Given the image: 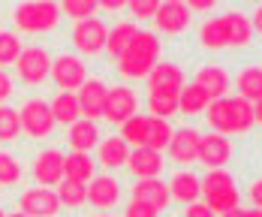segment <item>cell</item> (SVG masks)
<instances>
[{
	"label": "cell",
	"instance_id": "cell-43",
	"mask_svg": "<svg viewBox=\"0 0 262 217\" xmlns=\"http://www.w3.org/2000/svg\"><path fill=\"white\" fill-rule=\"evenodd\" d=\"M247 196H250L253 208H259V211H262V181H253V184H250V190H247Z\"/></svg>",
	"mask_w": 262,
	"mask_h": 217
},
{
	"label": "cell",
	"instance_id": "cell-31",
	"mask_svg": "<svg viewBox=\"0 0 262 217\" xmlns=\"http://www.w3.org/2000/svg\"><path fill=\"white\" fill-rule=\"evenodd\" d=\"M208 103L211 97L199 84H184V91L178 94V112H184V115H199L208 108Z\"/></svg>",
	"mask_w": 262,
	"mask_h": 217
},
{
	"label": "cell",
	"instance_id": "cell-41",
	"mask_svg": "<svg viewBox=\"0 0 262 217\" xmlns=\"http://www.w3.org/2000/svg\"><path fill=\"white\" fill-rule=\"evenodd\" d=\"M184 217H217V214L211 211V208L205 205V202H199V199H196V202H190V205H187Z\"/></svg>",
	"mask_w": 262,
	"mask_h": 217
},
{
	"label": "cell",
	"instance_id": "cell-12",
	"mask_svg": "<svg viewBox=\"0 0 262 217\" xmlns=\"http://www.w3.org/2000/svg\"><path fill=\"white\" fill-rule=\"evenodd\" d=\"M169 157L178 166H190L199 160V133L193 127H181L169 139Z\"/></svg>",
	"mask_w": 262,
	"mask_h": 217
},
{
	"label": "cell",
	"instance_id": "cell-49",
	"mask_svg": "<svg viewBox=\"0 0 262 217\" xmlns=\"http://www.w3.org/2000/svg\"><path fill=\"white\" fill-rule=\"evenodd\" d=\"M244 217H262L259 208H253V211H244Z\"/></svg>",
	"mask_w": 262,
	"mask_h": 217
},
{
	"label": "cell",
	"instance_id": "cell-48",
	"mask_svg": "<svg viewBox=\"0 0 262 217\" xmlns=\"http://www.w3.org/2000/svg\"><path fill=\"white\" fill-rule=\"evenodd\" d=\"M220 217H244V211L241 208H232V211H223Z\"/></svg>",
	"mask_w": 262,
	"mask_h": 217
},
{
	"label": "cell",
	"instance_id": "cell-25",
	"mask_svg": "<svg viewBox=\"0 0 262 217\" xmlns=\"http://www.w3.org/2000/svg\"><path fill=\"white\" fill-rule=\"evenodd\" d=\"M199 42L208 49V52H220V49H226L229 46V27H226V15H217V18H211L202 25L199 30Z\"/></svg>",
	"mask_w": 262,
	"mask_h": 217
},
{
	"label": "cell",
	"instance_id": "cell-6",
	"mask_svg": "<svg viewBox=\"0 0 262 217\" xmlns=\"http://www.w3.org/2000/svg\"><path fill=\"white\" fill-rule=\"evenodd\" d=\"M18 118H21V133H27L30 139H46L54 130L52 108L42 100H27L18 112Z\"/></svg>",
	"mask_w": 262,
	"mask_h": 217
},
{
	"label": "cell",
	"instance_id": "cell-42",
	"mask_svg": "<svg viewBox=\"0 0 262 217\" xmlns=\"http://www.w3.org/2000/svg\"><path fill=\"white\" fill-rule=\"evenodd\" d=\"M217 6V0H187V9L190 12H208Z\"/></svg>",
	"mask_w": 262,
	"mask_h": 217
},
{
	"label": "cell",
	"instance_id": "cell-46",
	"mask_svg": "<svg viewBox=\"0 0 262 217\" xmlns=\"http://www.w3.org/2000/svg\"><path fill=\"white\" fill-rule=\"evenodd\" d=\"M250 25H253V33H262V6L256 9V15L250 18Z\"/></svg>",
	"mask_w": 262,
	"mask_h": 217
},
{
	"label": "cell",
	"instance_id": "cell-14",
	"mask_svg": "<svg viewBox=\"0 0 262 217\" xmlns=\"http://www.w3.org/2000/svg\"><path fill=\"white\" fill-rule=\"evenodd\" d=\"M105 94H108V88H105L100 79H88V81L79 88L76 100H79V108H81V115H84L88 121H97V118H103Z\"/></svg>",
	"mask_w": 262,
	"mask_h": 217
},
{
	"label": "cell",
	"instance_id": "cell-32",
	"mask_svg": "<svg viewBox=\"0 0 262 217\" xmlns=\"http://www.w3.org/2000/svg\"><path fill=\"white\" fill-rule=\"evenodd\" d=\"M57 199H60V205H67V208H79L88 202V184H79V181H60L57 184Z\"/></svg>",
	"mask_w": 262,
	"mask_h": 217
},
{
	"label": "cell",
	"instance_id": "cell-34",
	"mask_svg": "<svg viewBox=\"0 0 262 217\" xmlns=\"http://www.w3.org/2000/svg\"><path fill=\"white\" fill-rule=\"evenodd\" d=\"M21 136V118L9 106H0V142H12Z\"/></svg>",
	"mask_w": 262,
	"mask_h": 217
},
{
	"label": "cell",
	"instance_id": "cell-53",
	"mask_svg": "<svg viewBox=\"0 0 262 217\" xmlns=\"http://www.w3.org/2000/svg\"><path fill=\"white\" fill-rule=\"evenodd\" d=\"M253 3H256V0H253Z\"/></svg>",
	"mask_w": 262,
	"mask_h": 217
},
{
	"label": "cell",
	"instance_id": "cell-13",
	"mask_svg": "<svg viewBox=\"0 0 262 217\" xmlns=\"http://www.w3.org/2000/svg\"><path fill=\"white\" fill-rule=\"evenodd\" d=\"M33 178H36V184H42V187L60 184V181H63V151H57V148L42 151V154L33 160Z\"/></svg>",
	"mask_w": 262,
	"mask_h": 217
},
{
	"label": "cell",
	"instance_id": "cell-1",
	"mask_svg": "<svg viewBox=\"0 0 262 217\" xmlns=\"http://www.w3.org/2000/svg\"><path fill=\"white\" fill-rule=\"evenodd\" d=\"M160 60V39L151 30H139L136 39L124 49V54L118 57V73L127 81L148 79V73L154 70V63Z\"/></svg>",
	"mask_w": 262,
	"mask_h": 217
},
{
	"label": "cell",
	"instance_id": "cell-17",
	"mask_svg": "<svg viewBox=\"0 0 262 217\" xmlns=\"http://www.w3.org/2000/svg\"><path fill=\"white\" fill-rule=\"evenodd\" d=\"M121 199V184L112 175H94L88 181V202L97 208H115Z\"/></svg>",
	"mask_w": 262,
	"mask_h": 217
},
{
	"label": "cell",
	"instance_id": "cell-27",
	"mask_svg": "<svg viewBox=\"0 0 262 217\" xmlns=\"http://www.w3.org/2000/svg\"><path fill=\"white\" fill-rule=\"evenodd\" d=\"M235 88L238 97H244L247 103L262 100V67H244L235 76Z\"/></svg>",
	"mask_w": 262,
	"mask_h": 217
},
{
	"label": "cell",
	"instance_id": "cell-2",
	"mask_svg": "<svg viewBox=\"0 0 262 217\" xmlns=\"http://www.w3.org/2000/svg\"><path fill=\"white\" fill-rule=\"evenodd\" d=\"M202 184V199L214 214H223V211H232L238 208V187H235V178L226 172V169H211L205 178H199Z\"/></svg>",
	"mask_w": 262,
	"mask_h": 217
},
{
	"label": "cell",
	"instance_id": "cell-47",
	"mask_svg": "<svg viewBox=\"0 0 262 217\" xmlns=\"http://www.w3.org/2000/svg\"><path fill=\"white\" fill-rule=\"evenodd\" d=\"M253 118L262 124V100H256V103H253Z\"/></svg>",
	"mask_w": 262,
	"mask_h": 217
},
{
	"label": "cell",
	"instance_id": "cell-28",
	"mask_svg": "<svg viewBox=\"0 0 262 217\" xmlns=\"http://www.w3.org/2000/svg\"><path fill=\"white\" fill-rule=\"evenodd\" d=\"M136 33H139V27L133 25V21H121V25L112 27L108 36H105V52H108V57L118 60V57L124 54V49L136 39Z\"/></svg>",
	"mask_w": 262,
	"mask_h": 217
},
{
	"label": "cell",
	"instance_id": "cell-44",
	"mask_svg": "<svg viewBox=\"0 0 262 217\" xmlns=\"http://www.w3.org/2000/svg\"><path fill=\"white\" fill-rule=\"evenodd\" d=\"M9 94H12V79L0 70V103H3V100H9Z\"/></svg>",
	"mask_w": 262,
	"mask_h": 217
},
{
	"label": "cell",
	"instance_id": "cell-36",
	"mask_svg": "<svg viewBox=\"0 0 262 217\" xmlns=\"http://www.w3.org/2000/svg\"><path fill=\"white\" fill-rule=\"evenodd\" d=\"M148 108H151V118H172L178 112V97H166V94H151L148 97Z\"/></svg>",
	"mask_w": 262,
	"mask_h": 217
},
{
	"label": "cell",
	"instance_id": "cell-9",
	"mask_svg": "<svg viewBox=\"0 0 262 217\" xmlns=\"http://www.w3.org/2000/svg\"><path fill=\"white\" fill-rule=\"evenodd\" d=\"M21 211L27 217H54L60 211V199H57V190L52 187H30L21 193Z\"/></svg>",
	"mask_w": 262,
	"mask_h": 217
},
{
	"label": "cell",
	"instance_id": "cell-20",
	"mask_svg": "<svg viewBox=\"0 0 262 217\" xmlns=\"http://www.w3.org/2000/svg\"><path fill=\"white\" fill-rule=\"evenodd\" d=\"M193 84H199L211 100H220V97H226V91H229V73H226L223 67L211 63V67H202V70L196 73V81H193Z\"/></svg>",
	"mask_w": 262,
	"mask_h": 217
},
{
	"label": "cell",
	"instance_id": "cell-35",
	"mask_svg": "<svg viewBox=\"0 0 262 217\" xmlns=\"http://www.w3.org/2000/svg\"><path fill=\"white\" fill-rule=\"evenodd\" d=\"M21 39H18V33H9V30H0V67H9V63H15L18 60V54H21Z\"/></svg>",
	"mask_w": 262,
	"mask_h": 217
},
{
	"label": "cell",
	"instance_id": "cell-29",
	"mask_svg": "<svg viewBox=\"0 0 262 217\" xmlns=\"http://www.w3.org/2000/svg\"><path fill=\"white\" fill-rule=\"evenodd\" d=\"M148 124H151V115H130L124 124H121V139L127 142V145H136V148H142L145 142H148Z\"/></svg>",
	"mask_w": 262,
	"mask_h": 217
},
{
	"label": "cell",
	"instance_id": "cell-19",
	"mask_svg": "<svg viewBox=\"0 0 262 217\" xmlns=\"http://www.w3.org/2000/svg\"><path fill=\"white\" fill-rule=\"evenodd\" d=\"M127 157H130V145L121 139V136H108V139H100L97 145V160L103 163V169H121L127 166Z\"/></svg>",
	"mask_w": 262,
	"mask_h": 217
},
{
	"label": "cell",
	"instance_id": "cell-50",
	"mask_svg": "<svg viewBox=\"0 0 262 217\" xmlns=\"http://www.w3.org/2000/svg\"><path fill=\"white\" fill-rule=\"evenodd\" d=\"M6 217H27L25 211H18V214H6Z\"/></svg>",
	"mask_w": 262,
	"mask_h": 217
},
{
	"label": "cell",
	"instance_id": "cell-3",
	"mask_svg": "<svg viewBox=\"0 0 262 217\" xmlns=\"http://www.w3.org/2000/svg\"><path fill=\"white\" fill-rule=\"evenodd\" d=\"M15 27L25 30V33H46L54 30L60 21V6L54 0H25L18 9H15Z\"/></svg>",
	"mask_w": 262,
	"mask_h": 217
},
{
	"label": "cell",
	"instance_id": "cell-7",
	"mask_svg": "<svg viewBox=\"0 0 262 217\" xmlns=\"http://www.w3.org/2000/svg\"><path fill=\"white\" fill-rule=\"evenodd\" d=\"M60 91H79L88 81V67L81 63V57L76 54H57L52 60V73H49Z\"/></svg>",
	"mask_w": 262,
	"mask_h": 217
},
{
	"label": "cell",
	"instance_id": "cell-51",
	"mask_svg": "<svg viewBox=\"0 0 262 217\" xmlns=\"http://www.w3.org/2000/svg\"><path fill=\"white\" fill-rule=\"evenodd\" d=\"M163 3H184V0H163Z\"/></svg>",
	"mask_w": 262,
	"mask_h": 217
},
{
	"label": "cell",
	"instance_id": "cell-10",
	"mask_svg": "<svg viewBox=\"0 0 262 217\" xmlns=\"http://www.w3.org/2000/svg\"><path fill=\"white\" fill-rule=\"evenodd\" d=\"M148 91H151V94H166V97H178V94L184 91L181 67L157 60V63H154V70L148 73Z\"/></svg>",
	"mask_w": 262,
	"mask_h": 217
},
{
	"label": "cell",
	"instance_id": "cell-23",
	"mask_svg": "<svg viewBox=\"0 0 262 217\" xmlns=\"http://www.w3.org/2000/svg\"><path fill=\"white\" fill-rule=\"evenodd\" d=\"M94 172H97V166L91 160V154H84V151H73V154L63 157V178H67V181L88 184V181L94 178Z\"/></svg>",
	"mask_w": 262,
	"mask_h": 217
},
{
	"label": "cell",
	"instance_id": "cell-11",
	"mask_svg": "<svg viewBox=\"0 0 262 217\" xmlns=\"http://www.w3.org/2000/svg\"><path fill=\"white\" fill-rule=\"evenodd\" d=\"M229 160H232V145H229L226 136L220 133L199 136V163H205L208 169H223Z\"/></svg>",
	"mask_w": 262,
	"mask_h": 217
},
{
	"label": "cell",
	"instance_id": "cell-18",
	"mask_svg": "<svg viewBox=\"0 0 262 217\" xmlns=\"http://www.w3.org/2000/svg\"><path fill=\"white\" fill-rule=\"evenodd\" d=\"M133 199L151 205L154 211H163V208L172 202L166 181H160V178H142V181H136V187H133Z\"/></svg>",
	"mask_w": 262,
	"mask_h": 217
},
{
	"label": "cell",
	"instance_id": "cell-24",
	"mask_svg": "<svg viewBox=\"0 0 262 217\" xmlns=\"http://www.w3.org/2000/svg\"><path fill=\"white\" fill-rule=\"evenodd\" d=\"M70 145H73V151H91V148H97L100 145V127H97V121H76V124H70Z\"/></svg>",
	"mask_w": 262,
	"mask_h": 217
},
{
	"label": "cell",
	"instance_id": "cell-16",
	"mask_svg": "<svg viewBox=\"0 0 262 217\" xmlns=\"http://www.w3.org/2000/svg\"><path fill=\"white\" fill-rule=\"evenodd\" d=\"M154 25L163 33H184L190 27L187 3H160V9L154 12Z\"/></svg>",
	"mask_w": 262,
	"mask_h": 217
},
{
	"label": "cell",
	"instance_id": "cell-21",
	"mask_svg": "<svg viewBox=\"0 0 262 217\" xmlns=\"http://www.w3.org/2000/svg\"><path fill=\"white\" fill-rule=\"evenodd\" d=\"M226 108H229V133H247L256 118H253V103H247L244 97H226Z\"/></svg>",
	"mask_w": 262,
	"mask_h": 217
},
{
	"label": "cell",
	"instance_id": "cell-40",
	"mask_svg": "<svg viewBox=\"0 0 262 217\" xmlns=\"http://www.w3.org/2000/svg\"><path fill=\"white\" fill-rule=\"evenodd\" d=\"M124 217H157V211H154L151 205H145V202H136V199H130L127 214H124Z\"/></svg>",
	"mask_w": 262,
	"mask_h": 217
},
{
	"label": "cell",
	"instance_id": "cell-5",
	"mask_svg": "<svg viewBox=\"0 0 262 217\" xmlns=\"http://www.w3.org/2000/svg\"><path fill=\"white\" fill-rule=\"evenodd\" d=\"M105 36H108V27H105V21L97 18V15H91V18H84V21H76V27H73V46H76L81 54H88V57L103 52Z\"/></svg>",
	"mask_w": 262,
	"mask_h": 217
},
{
	"label": "cell",
	"instance_id": "cell-54",
	"mask_svg": "<svg viewBox=\"0 0 262 217\" xmlns=\"http://www.w3.org/2000/svg\"><path fill=\"white\" fill-rule=\"evenodd\" d=\"M103 217H105V214H103Z\"/></svg>",
	"mask_w": 262,
	"mask_h": 217
},
{
	"label": "cell",
	"instance_id": "cell-33",
	"mask_svg": "<svg viewBox=\"0 0 262 217\" xmlns=\"http://www.w3.org/2000/svg\"><path fill=\"white\" fill-rule=\"evenodd\" d=\"M172 124L166 121V118H151V124H148V148H154V151H163V148H169V139H172Z\"/></svg>",
	"mask_w": 262,
	"mask_h": 217
},
{
	"label": "cell",
	"instance_id": "cell-45",
	"mask_svg": "<svg viewBox=\"0 0 262 217\" xmlns=\"http://www.w3.org/2000/svg\"><path fill=\"white\" fill-rule=\"evenodd\" d=\"M97 6H103L105 12H118L127 6V0H97Z\"/></svg>",
	"mask_w": 262,
	"mask_h": 217
},
{
	"label": "cell",
	"instance_id": "cell-30",
	"mask_svg": "<svg viewBox=\"0 0 262 217\" xmlns=\"http://www.w3.org/2000/svg\"><path fill=\"white\" fill-rule=\"evenodd\" d=\"M226 27H229V46L241 49L253 39V25L244 12H226Z\"/></svg>",
	"mask_w": 262,
	"mask_h": 217
},
{
	"label": "cell",
	"instance_id": "cell-26",
	"mask_svg": "<svg viewBox=\"0 0 262 217\" xmlns=\"http://www.w3.org/2000/svg\"><path fill=\"white\" fill-rule=\"evenodd\" d=\"M49 108H52L54 124H76V121L81 118L79 100H76V94H73V91H60L52 103H49Z\"/></svg>",
	"mask_w": 262,
	"mask_h": 217
},
{
	"label": "cell",
	"instance_id": "cell-52",
	"mask_svg": "<svg viewBox=\"0 0 262 217\" xmlns=\"http://www.w3.org/2000/svg\"><path fill=\"white\" fill-rule=\"evenodd\" d=\"M0 217H6V214H3V211H0Z\"/></svg>",
	"mask_w": 262,
	"mask_h": 217
},
{
	"label": "cell",
	"instance_id": "cell-15",
	"mask_svg": "<svg viewBox=\"0 0 262 217\" xmlns=\"http://www.w3.org/2000/svg\"><path fill=\"white\" fill-rule=\"evenodd\" d=\"M127 166H130V172L139 181L142 178H160V172H163V151H154V148L142 145V148L130 151Z\"/></svg>",
	"mask_w": 262,
	"mask_h": 217
},
{
	"label": "cell",
	"instance_id": "cell-8",
	"mask_svg": "<svg viewBox=\"0 0 262 217\" xmlns=\"http://www.w3.org/2000/svg\"><path fill=\"white\" fill-rule=\"evenodd\" d=\"M139 112V97L136 91L127 88V84H118L105 94V106H103V118L112 121V124H124L130 115Z\"/></svg>",
	"mask_w": 262,
	"mask_h": 217
},
{
	"label": "cell",
	"instance_id": "cell-22",
	"mask_svg": "<svg viewBox=\"0 0 262 217\" xmlns=\"http://www.w3.org/2000/svg\"><path fill=\"white\" fill-rule=\"evenodd\" d=\"M166 187H169V196H172L175 202H187V205H190V202H196V199H199V193H202L199 178H196L193 172H187V169H184V172H175V175H172V181H169Z\"/></svg>",
	"mask_w": 262,
	"mask_h": 217
},
{
	"label": "cell",
	"instance_id": "cell-4",
	"mask_svg": "<svg viewBox=\"0 0 262 217\" xmlns=\"http://www.w3.org/2000/svg\"><path fill=\"white\" fill-rule=\"evenodd\" d=\"M15 67H18V79L25 84H42L52 73V57L39 46H25L18 60H15Z\"/></svg>",
	"mask_w": 262,
	"mask_h": 217
},
{
	"label": "cell",
	"instance_id": "cell-39",
	"mask_svg": "<svg viewBox=\"0 0 262 217\" xmlns=\"http://www.w3.org/2000/svg\"><path fill=\"white\" fill-rule=\"evenodd\" d=\"M127 6H130V12L139 21H148V18H154V12L160 9V0H127Z\"/></svg>",
	"mask_w": 262,
	"mask_h": 217
},
{
	"label": "cell",
	"instance_id": "cell-38",
	"mask_svg": "<svg viewBox=\"0 0 262 217\" xmlns=\"http://www.w3.org/2000/svg\"><path fill=\"white\" fill-rule=\"evenodd\" d=\"M63 12L73 21H84L97 12V0H63Z\"/></svg>",
	"mask_w": 262,
	"mask_h": 217
},
{
	"label": "cell",
	"instance_id": "cell-37",
	"mask_svg": "<svg viewBox=\"0 0 262 217\" xmlns=\"http://www.w3.org/2000/svg\"><path fill=\"white\" fill-rule=\"evenodd\" d=\"M21 178V163L15 160L9 151H0V184H18Z\"/></svg>",
	"mask_w": 262,
	"mask_h": 217
}]
</instances>
